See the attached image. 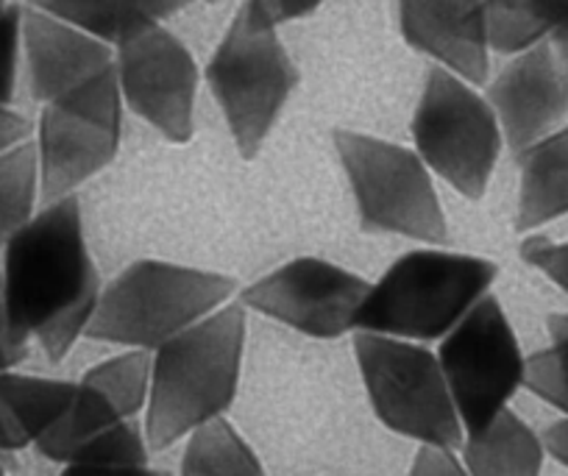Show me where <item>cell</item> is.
Returning a JSON list of instances; mask_svg holds the SVG:
<instances>
[{
	"instance_id": "obj_26",
	"label": "cell",
	"mask_w": 568,
	"mask_h": 476,
	"mask_svg": "<svg viewBox=\"0 0 568 476\" xmlns=\"http://www.w3.org/2000/svg\"><path fill=\"white\" fill-rule=\"evenodd\" d=\"M149 437L140 432L134 421H120L106 432L87 443L73 463L68 465H98V468H145L149 465Z\"/></svg>"
},
{
	"instance_id": "obj_36",
	"label": "cell",
	"mask_w": 568,
	"mask_h": 476,
	"mask_svg": "<svg viewBox=\"0 0 568 476\" xmlns=\"http://www.w3.org/2000/svg\"><path fill=\"white\" fill-rule=\"evenodd\" d=\"M23 446V440L18 437V432L12 429V424H9L7 413H3V407H0V454H9V452H20Z\"/></svg>"
},
{
	"instance_id": "obj_3",
	"label": "cell",
	"mask_w": 568,
	"mask_h": 476,
	"mask_svg": "<svg viewBox=\"0 0 568 476\" xmlns=\"http://www.w3.org/2000/svg\"><path fill=\"white\" fill-rule=\"evenodd\" d=\"M494 278L496 265L479 256L413 251L371 284L357 330L396 341L446 337L488 295Z\"/></svg>"
},
{
	"instance_id": "obj_22",
	"label": "cell",
	"mask_w": 568,
	"mask_h": 476,
	"mask_svg": "<svg viewBox=\"0 0 568 476\" xmlns=\"http://www.w3.org/2000/svg\"><path fill=\"white\" fill-rule=\"evenodd\" d=\"M40 199V156L29 140L0 156V249L37 215Z\"/></svg>"
},
{
	"instance_id": "obj_9",
	"label": "cell",
	"mask_w": 568,
	"mask_h": 476,
	"mask_svg": "<svg viewBox=\"0 0 568 476\" xmlns=\"http://www.w3.org/2000/svg\"><path fill=\"white\" fill-rule=\"evenodd\" d=\"M463 432L488 429L524 385L527 357L494 295H485L444 337L438 354Z\"/></svg>"
},
{
	"instance_id": "obj_10",
	"label": "cell",
	"mask_w": 568,
	"mask_h": 476,
	"mask_svg": "<svg viewBox=\"0 0 568 476\" xmlns=\"http://www.w3.org/2000/svg\"><path fill=\"white\" fill-rule=\"evenodd\" d=\"M120 98L114 68L59 101L45 103L37 136L42 201L73 195L112 162L120 142Z\"/></svg>"
},
{
	"instance_id": "obj_6",
	"label": "cell",
	"mask_w": 568,
	"mask_h": 476,
	"mask_svg": "<svg viewBox=\"0 0 568 476\" xmlns=\"http://www.w3.org/2000/svg\"><path fill=\"white\" fill-rule=\"evenodd\" d=\"M354 352L371 407L387 429L413 437L420 446H463L466 432L435 354L409 341L368 332L354 337Z\"/></svg>"
},
{
	"instance_id": "obj_23",
	"label": "cell",
	"mask_w": 568,
	"mask_h": 476,
	"mask_svg": "<svg viewBox=\"0 0 568 476\" xmlns=\"http://www.w3.org/2000/svg\"><path fill=\"white\" fill-rule=\"evenodd\" d=\"M485 40L496 53H518L551 37L540 0H485Z\"/></svg>"
},
{
	"instance_id": "obj_17",
	"label": "cell",
	"mask_w": 568,
	"mask_h": 476,
	"mask_svg": "<svg viewBox=\"0 0 568 476\" xmlns=\"http://www.w3.org/2000/svg\"><path fill=\"white\" fill-rule=\"evenodd\" d=\"M518 232L568 215V125L518 153Z\"/></svg>"
},
{
	"instance_id": "obj_28",
	"label": "cell",
	"mask_w": 568,
	"mask_h": 476,
	"mask_svg": "<svg viewBox=\"0 0 568 476\" xmlns=\"http://www.w3.org/2000/svg\"><path fill=\"white\" fill-rule=\"evenodd\" d=\"M521 256L524 262L538 267L568 295V243H549V240L532 237L521 245Z\"/></svg>"
},
{
	"instance_id": "obj_2",
	"label": "cell",
	"mask_w": 568,
	"mask_h": 476,
	"mask_svg": "<svg viewBox=\"0 0 568 476\" xmlns=\"http://www.w3.org/2000/svg\"><path fill=\"white\" fill-rule=\"evenodd\" d=\"M243 343V306H221L156 348L145 418L151 452H162L221 418L237 391Z\"/></svg>"
},
{
	"instance_id": "obj_29",
	"label": "cell",
	"mask_w": 568,
	"mask_h": 476,
	"mask_svg": "<svg viewBox=\"0 0 568 476\" xmlns=\"http://www.w3.org/2000/svg\"><path fill=\"white\" fill-rule=\"evenodd\" d=\"M407 476H471L452 448L420 446Z\"/></svg>"
},
{
	"instance_id": "obj_38",
	"label": "cell",
	"mask_w": 568,
	"mask_h": 476,
	"mask_svg": "<svg viewBox=\"0 0 568 476\" xmlns=\"http://www.w3.org/2000/svg\"><path fill=\"white\" fill-rule=\"evenodd\" d=\"M0 476H7V470H3V465H0Z\"/></svg>"
},
{
	"instance_id": "obj_33",
	"label": "cell",
	"mask_w": 568,
	"mask_h": 476,
	"mask_svg": "<svg viewBox=\"0 0 568 476\" xmlns=\"http://www.w3.org/2000/svg\"><path fill=\"white\" fill-rule=\"evenodd\" d=\"M540 443H544L546 454H551L557 463L568 468V415L555 421L551 426H546L544 435H540Z\"/></svg>"
},
{
	"instance_id": "obj_20",
	"label": "cell",
	"mask_w": 568,
	"mask_h": 476,
	"mask_svg": "<svg viewBox=\"0 0 568 476\" xmlns=\"http://www.w3.org/2000/svg\"><path fill=\"white\" fill-rule=\"evenodd\" d=\"M120 421H129L114 409V404L103 396L98 387H92L90 382H75V396L70 402L68 413L59 418V424L48 432L42 440H37V452L42 457L53 459L59 465L73 463L75 454L87 446L90 440H95L101 432H106L109 426L120 424Z\"/></svg>"
},
{
	"instance_id": "obj_14",
	"label": "cell",
	"mask_w": 568,
	"mask_h": 476,
	"mask_svg": "<svg viewBox=\"0 0 568 476\" xmlns=\"http://www.w3.org/2000/svg\"><path fill=\"white\" fill-rule=\"evenodd\" d=\"M23 57L29 90L40 103L59 101L112 70L106 42L34 7L23 9Z\"/></svg>"
},
{
	"instance_id": "obj_35",
	"label": "cell",
	"mask_w": 568,
	"mask_h": 476,
	"mask_svg": "<svg viewBox=\"0 0 568 476\" xmlns=\"http://www.w3.org/2000/svg\"><path fill=\"white\" fill-rule=\"evenodd\" d=\"M551 37H568V0H540Z\"/></svg>"
},
{
	"instance_id": "obj_12",
	"label": "cell",
	"mask_w": 568,
	"mask_h": 476,
	"mask_svg": "<svg viewBox=\"0 0 568 476\" xmlns=\"http://www.w3.org/2000/svg\"><path fill=\"white\" fill-rule=\"evenodd\" d=\"M120 98L145 123L173 142L193 136L199 70L187 48L162 26L142 31L118 45Z\"/></svg>"
},
{
	"instance_id": "obj_15",
	"label": "cell",
	"mask_w": 568,
	"mask_h": 476,
	"mask_svg": "<svg viewBox=\"0 0 568 476\" xmlns=\"http://www.w3.org/2000/svg\"><path fill=\"white\" fill-rule=\"evenodd\" d=\"M485 0H398L409 45L429 53L463 81L483 84L488 75Z\"/></svg>"
},
{
	"instance_id": "obj_31",
	"label": "cell",
	"mask_w": 568,
	"mask_h": 476,
	"mask_svg": "<svg viewBox=\"0 0 568 476\" xmlns=\"http://www.w3.org/2000/svg\"><path fill=\"white\" fill-rule=\"evenodd\" d=\"M26 357H29V343L14 335L12 326H9L7 310L0 304V374L14 371Z\"/></svg>"
},
{
	"instance_id": "obj_37",
	"label": "cell",
	"mask_w": 568,
	"mask_h": 476,
	"mask_svg": "<svg viewBox=\"0 0 568 476\" xmlns=\"http://www.w3.org/2000/svg\"><path fill=\"white\" fill-rule=\"evenodd\" d=\"M9 7V0H0V9H7Z\"/></svg>"
},
{
	"instance_id": "obj_18",
	"label": "cell",
	"mask_w": 568,
	"mask_h": 476,
	"mask_svg": "<svg viewBox=\"0 0 568 476\" xmlns=\"http://www.w3.org/2000/svg\"><path fill=\"white\" fill-rule=\"evenodd\" d=\"M544 454L540 437L510 409L488 429L466 437V468L471 476H540Z\"/></svg>"
},
{
	"instance_id": "obj_13",
	"label": "cell",
	"mask_w": 568,
	"mask_h": 476,
	"mask_svg": "<svg viewBox=\"0 0 568 476\" xmlns=\"http://www.w3.org/2000/svg\"><path fill=\"white\" fill-rule=\"evenodd\" d=\"M488 103L501 136L516 153L562 129L568 118V81L551 40L518 53L490 84Z\"/></svg>"
},
{
	"instance_id": "obj_1",
	"label": "cell",
	"mask_w": 568,
	"mask_h": 476,
	"mask_svg": "<svg viewBox=\"0 0 568 476\" xmlns=\"http://www.w3.org/2000/svg\"><path fill=\"white\" fill-rule=\"evenodd\" d=\"M101 301L98 271L75 195L45 204L0 249V304L23 343H40L51 363L87 335Z\"/></svg>"
},
{
	"instance_id": "obj_27",
	"label": "cell",
	"mask_w": 568,
	"mask_h": 476,
	"mask_svg": "<svg viewBox=\"0 0 568 476\" xmlns=\"http://www.w3.org/2000/svg\"><path fill=\"white\" fill-rule=\"evenodd\" d=\"M23 53V7L0 9V107H9L18 84V64Z\"/></svg>"
},
{
	"instance_id": "obj_8",
	"label": "cell",
	"mask_w": 568,
	"mask_h": 476,
	"mask_svg": "<svg viewBox=\"0 0 568 476\" xmlns=\"http://www.w3.org/2000/svg\"><path fill=\"white\" fill-rule=\"evenodd\" d=\"M335 148L365 226L444 243L446 217L418 153L357 131H335Z\"/></svg>"
},
{
	"instance_id": "obj_32",
	"label": "cell",
	"mask_w": 568,
	"mask_h": 476,
	"mask_svg": "<svg viewBox=\"0 0 568 476\" xmlns=\"http://www.w3.org/2000/svg\"><path fill=\"white\" fill-rule=\"evenodd\" d=\"M31 123L20 112H14L12 107H0V156L9 153L12 148L29 142Z\"/></svg>"
},
{
	"instance_id": "obj_19",
	"label": "cell",
	"mask_w": 568,
	"mask_h": 476,
	"mask_svg": "<svg viewBox=\"0 0 568 476\" xmlns=\"http://www.w3.org/2000/svg\"><path fill=\"white\" fill-rule=\"evenodd\" d=\"M75 396V382L45 379L9 371L0 374V407L18 432L23 446H37L68 413Z\"/></svg>"
},
{
	"instance_id": "obj_30",
	"label": "cell",
	"mask_w": 568,
	"mask_h": 476,
	"mask_svg": "<svg viewBox=\"0 0 568 476\" xmlns=\"http://www.w3.org/2000/svg\"><path fill=\"white\" fill-rule=\"evenodd\" d=\"M245 3H248V9L256 18L276 29V26L291 23V20L315 12L324 0H245Z\"/></svg>"
},
{
	"instance_id": "obj_11",
	"label": "cell",
	"mask_w": 568,
	"mask_h": 476,
	"mask_svg": "<svg viewBox=\"0 0 568 476\" xmlns=\"http://www.w3.org/2000/svg\"><path fill=\"white\" fill-rule=\"evenodd\" d=\"M371 284L324 260H293L243 290V304L310 337L332 341L357 330Z\"/></svg>"
},
{
	"instance_id": "obj_7",
	"label": "cell",
	"mask_w": 568,
	"mask_h": 476,
	"mask_svg": "<svg viewBox=\"0 0 568 476\" xmlns=\"http://www.w3.org/2000/svg\"><path fill=\"white\" fill-rule=\"evenodd\" d=\"M418 156L468 199H483L501 151L496 112L460 75L429 70L413 120Z\"/></svg>"
},
{
	"instance_id": "obj_4",
	"label": "cell",
	"mask_w": 568,
	"mask_h": 476,
	"mask_svg": "<svg viewBox=\"0 0 568 476\" xmlns=\"http://www.w3.org/2000/svg\"><path fill=\"white\" fill-rule=\"evenodd\" d=\"M232 293L234 282L221 273L156 260L134 262L101 293L87 337L156 352L221 310Z\"/></svg>"
},
{
	"instance_id": "obj_24",
	"label": "cell",
	"mask_w": 568,
	"mask_h": 476,
	"mask_svg": "<svg viewBox=\"0 0 568 476\" xmlns=\"http://www.w3.org/2000/svg\"><path fill=\"white\" fill-rule=\"evenodd\" d=\"M114 404L123 418H134L142 407H149L151 393V354L129 352L106 359L81 376Z\"/></svg>"
},
{
	"instance_id": "obj_21",
	"label": "cell",
	"mask_w": 568,
	"mask_h": 476,
	"mask_svg": "<svg viewBox=\"0 0 568 476\" xmlns=\"http://www.w3.org/2000/svg\"><path fill=\"white\" fill-rule=\"evenodd\" d=\"M182 476H265V470L232 424L215 418L187 437Z\"/></svg>"
},
{
	"instance_id": "obj_5",
	"label": "cell",
	"mask_w": 568,
	"mask_h": 476,
	"mask_svg": "<svg viewBox=\"0 0 568 476\" xmlns=\"http://www.w3.org/2000/svg\"><path fill=\"white\" fill-rule=\"evenodd\" d=\"M206 79L226 114L237 151L245 159L256 156L291 98L298 73L278 42L276 29L256 18L248 3L234 14Z\"/></svg>"
},
{
	"instance_id": "obj_25",
	"label": "cell",
	"mask_w": 568,
	"mask_h": 476,
	"mask_svg": "<svg viewBox=\"0 0 568 476\" xmlns=\"http://www.w3.org/2000/svg\"><path fill=\"white\" fill-rule=\"evenodd\" d=\"M546 326H549L551 346L527 357L524 387L568 415V315H551Z\"/></svg>"
},
{
	"instance_id": "obj_16",
	"label": "cell",
	"mask_w": 568,
	"mask_h": 476,
	"mask_svg": "<svg viewBox=\"0 0 568 476\" xmlns=\"http://www.w3.org/2000/svg\"><path fill=\"white\" fill-rule=\"evenodd\" d=\"M190 0H29V7L84 31L101 42H120L154 29Z\"/></svg>"
},
{
	"instance_id": "obj_34",
	"label": "cell",
	"mask_w": 568,
	"mask_h": 476,
	"mask_svg": "<svg viewBox=\"0 0 568 476\" xmlns=\"http://www.w3.org/2000/svg\"><path fill=\"white\" fill-rule=\"evenodd\" d=\"M59 476H168L165 470H156L151 465L145 468H98V465H64Z\"/></svg>"
}]
</instances>
